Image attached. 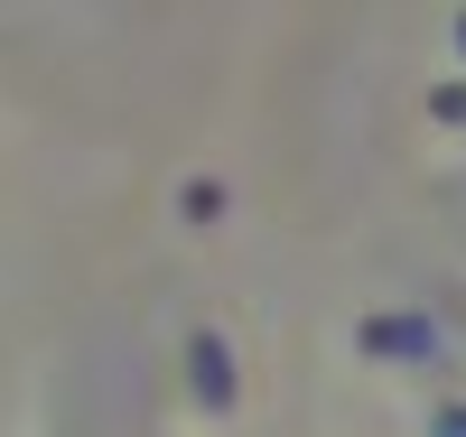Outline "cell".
Returning <instances> with one entry per match:
<instances>
[{"mask_svg":"<svg viewBox=\"0 0 466 437\" xmlns=\"http://www.w3.org/2000/svg\"><path fill=\"white\" fill-rule=\"evenodd\" d=\"M197 391H206V401H233V363H224V344H215V335L197 344Z\"/></svg>","mask_w":466,"mask_h":437,"instance_id":"6da1fadb","label":"cell"},{"mask_svg":"<svg viewBox=\"0 0 466 437\" xmlns=\"http://www.w3.org/2000/svg\"><path fill=\"white\" fill-rule=\"evenodd\" d=\"M439 437H466V410H448V419H439Z\"/></svg>","mask_w":466,"mask_h":437,"instance_id":"7a4b0ae2","label":"cell"},{"mask_svg":"<svg viewBox=\"0 0 466 437\" xmlns=\"http://www.w3.org/2000/svg\"><path fill=\"white\" fill-rule=\"evenodd\" d=\"M457 37H466V19H457Z\"/></svg>","mask_w":466,"mask_h":437,"instance_id":"3957f363","label":"cell"}]
</instances>
